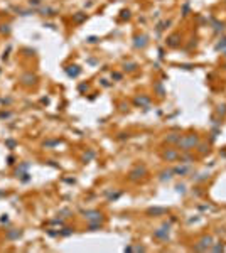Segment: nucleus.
Wrapping results in <instances>:
<instances>
[{
    "instance_id": "nucleus-1",
    "label": "nucleus",
    "mask_w": 226,
    "mask_h": 253,
    "mask_svg": "<svg viewBox=\"0 0 226 253\" xmlns=\"http://www.w3.org/2000/svg\"><path fill=\"white\" fill-rule=\"evenodd\" d=\"M197 144H199V137L196 133H187V135H182V137H181L177 147L182 150V152H189L191 149H196Z\"/></svg>"
},
{
    "instance_id": "nucleus-2",
    "label": "nucleus",
    "mask_w": 226,
    "mask_h": 253,
    "mask_svg": "<svg viewBox=\"0 0 226 253\" xmlns=\"http://www.w3.org/2000/svg\"><path fill=\"white\" fill-rule=\"evenodd\" d=\"M169 231H170V224L165 223V224H162L160 228H157V230L154 231V238L162 240V241H167L169 240Z\"/></svg>"
},
{
    "instance_id": "nucleus-3",
    "label": "nucleus",
    "mask_w": 226,
    "mask_h": 253,
    "mask_svg": "<svg viewBox=\"0 0 226 253\" xmlns=\"http://www.w3.org/2000/svg\"><path fill=\"white\" fill-rule=\"evenodd\" d=\"M211 245H213V236H203L197 241V245L194 246V250L196 252H204V250L211 248Z\"/></svg>"
},
{
    "instance_id": "nucleus-4",
    "label": "nucleus",
    "mask_w": 226,
    "mask_h": 253,
    "mask_svg": "<svg viewBox=\"0 0 226 253\" xmlns=\"http://www.w3.org/2000/svg\"><path fill=\"white\" fill-rule=\"evenodd\" d=\"M176 176H189L192 174V164H181L172 169Z\"/></svg>"
},
{
    "instance_id": "nucleus-5",
    "label": "nucleus",
    "mask_w": 226,
    "mask_h": 253,
    "mask_svg": "<svg viewBox=\"0 0 226 253\" xmlns=\"http://www.w3.org/2000/svg\"><path fill=\"white\" fill-rule=\"evenodd\" d=\"M145 174H147V169H145L143 165H137L135 169H132V171H130V174H128V176H130L132 181H140V179H142Z\"/></svg>"
},
{
    "instance_id": "nucleus-6",
    "label": "nucleus",
    "mask_w": 226,
    "mask_h": 253,
    "mask_svg": "<svg viewBox=\"0 0 226 253\" xmlns=\"http://www.w3.org/2000/svg\"><path fill=\"white\" fill-rule=\"evenodd\" d=\"M83 216L86 218L89 223H93V221L101 223L103 221V214H101L100 211H83Z\"/></svg>"
},
{
    "instance_id": "nucleus-7",
    "label": "nucleus",
    "mask_w": 226,
    "mask_h": 253,
    "mask_svg": "<svg viewBox=\"0 0 226 253\" xmlns=\"http://www.w3.org/2000/svg\"><path fill=\"white\" fill-rule=\"evenodd\" d=\"M147 44H148V37L145 34H140V36L133 37V46L137 47V49H143Z\"/></svg>"
},
{
    "instance_id": "nucleus-8",
    "label": "nucleus",
    "mask_w": 226,
    "mask_h": 253,
    "mask_svg": "<svg viewBox=\"0 0 226 253\" xmlns=\"http://www.w3.org/2000/svg\"><path fill=\"white\" fill-rule=\"evenodd\" d=\"M162 159L167 160V162H172V160H177L179 159V152L176 149H167L162 152Z\"/></svg>"
},
{
    "instance_id": "nucleus-9",
    "label": "nucleus",
    "mask_w": 226,
    "mask_h": 253,
    "mask_svg": "<svg viewBox=\"0 0 226 253\" xmlns=\"http://www.w3.org/2000/svg\"><path fill=\"white\" fill-rule=\"evenodd\" d=\"M147 214L148 216H164V214H167V209L165 208H148L147 209Z\"/></svg>"
},
{
    "instance_id": "nucleus-10",
    "label": "nucleus",
    "mask_w": 226,
    "mask_h": 253,
    "mask_svg": "<svg viewBox=\"0 0 226 253\" xmlns=\"http://www.w3.org/2000/svg\"><path fill=\"white\" fill-rule=\"evenodd\" d=\"M181 44V34H170L167 37V46L169 47H177Z\"/></svg>"
},
{
    "instance_id": "nucleus-11",
    "label": "nucleus",
    "mask_w": 226,
    "mask_h": 253,
    "mask_svg": "<svg viewBox=\"0 0 226 253\" xmlns=\"http://www.w3.org/2000/svg\"><path fill=\"white\" fill-rule=\"evenodd\" d=\"M133 103L137 105V106H148L150 105V98L145 96V95H140V96H137V98L133 100Z\"/></svg>"
},
{
    "instance_id": "nucleus-12",
    "label": "nucleus",
    "mask_w": 226,
    "mask_h": 253,
    "mask_svg": "<svg viewBox=\"0 0 226 253\" xmlns=\"http://www.w3.org/2000/svg\"><path fill=\"white\" fill-rule=\"evenodd\" d=\"M36 74H31V73H27V74H22V78H20V81L24 83V84H34L36 83Z\"/></svg>"
},
{
    "instance_id": "nucleus-13",
    "label": "nucleus",
    "mask_w": 226,
    "mask_h": 253,
    "mask_svg": "<svg viewBox=\"0 0 226 253\" xmlns=\"http://www.w3.org/2000/svg\"><path fill=\"white\" fill-rule=\"evenodd\" d=\"M66 73H68V76H71V78H76L81 73V67L79 66H76V64H73V66H68L66 67Z\"/></svg>"
},
{
    "instance_id": "nucleus-14",
    "label": "nucleus",
    "mask_w": 226,
    "mask_h": 253,
    "mask_svg": "<svg viewBox=\"0 0 226 253\" xmlns=\"http://www.w3.org/2000/svg\"><path fill=\"white\" fill-rule=\"evenodd\" d=\"M177 160H181V164H192V162H194V157H192L189 152H184L182 155H179Z\"/></svg>"
},
{
    "instance_id": "nucleus-15",
    "label": "nucleus",
    "mask_w": 226,
    "mask_h": 253,
    "mask_svg": "<svg viewBox=\"0 0 226 253\" xmlns=\"http://www.w3.org/2000/svg\"><path fill=\"white\" fill-rule=\"evenodd\" d=\"M181 137H182L181 133H169L167 137H165V142H167V144L177 145V144H179V140H181Z\"/></svg>"
},
{
    "instance_id": "nucleus-16",
    "label": "nucleus",
    "mask_w": 226,
    "mask_h": 253,
    "mask_svg": "<svg viewBox=\"0 0 226 253\" xmlns=\"http://www.w3.org/2000/svg\"><path fill=\"white\" fill-rule=\"evenodd\" d=\"M225 27H226L225 22H219V21H216V19H213V29H214L216 34L223 32V31H225Z\"/></svg>"
},
{
    "instance_id": "nucleus-17",
    "label": "nucleus",
    "mask_w": 226,
    "mask_h": 253,
    "mask_svg": "<svg viewBox=\"0 0 226 253\" xmlns=\"http://www.w3.org/2000/svg\"><path fill=\"white\" fill-rule=\"evenodd\" d=\"M172 176H174V171L172 169H167V171H162L160 172V176H159V179H160V181H170V179H172Z\"/></svg>"
},
{
    "instance_id": "nucleus-18",
    "label": "nucleus",
    "mask_w": 226,
    "mask_h": 253,
    "mask_svg": "<svg viewBox=\"0 0 226 253\" xmlns=\"http://www.w3.org/2000/svg\"><path fill=\"white\" fill-rule=\"evenodd\" d=\"M196 149H197V152H199V155H206V154H208V152H209V145H208V144H204V142H199V144H197V147H196Z\"/></svg>"
},
{
    "instance_id": "nucleus-19",
    "label": "nucleus",
    "mask_w": 226,
    "mask_h": 253,
    "mask_svg": "<svg viewBox=\"0 0 226 253\" xmlns=\"http://www.w3.org/2000/svg\"><path fill=\"white\" fill-rule=\"evenodd\" d=\"M19 236H22L20 230H10V231L7 233V240H17Z\"/></svg>"
},
{
    "instance_id": "nucleus-20",
    "label": "nucleus",
    "mask_w": 226,
    "mask_h": 253,
    "mask_svg": "<svg viewBox=\"0 0 226 253\" xmlns=\"http://www.w3.org/2000/svg\"><path fill=\"white\" fill-rule=\"evenodd\" d=\"M73 21L76 22V24H81V22L86 21V14H84V12H78V14H74V15H73Z\"/></svg>"
},
{
    "instance_id": "nucleus-21",
    "label": "nucleus",
    "mask_w": 226,
    "mask_h": 253,
    "mask_svg": "<svg viewBox=\"0 0 226 253\" xmlns=\"http://www.w3.org/2000/svg\"><path fill=\"white\" fill-rule=\"evenodd\" d=\"M39 12H41L42 15H54V14H58V10H56V9H51V7H44V9H41Z\"/></svg>"
},
{
    "instance_id": "nucleus-22",
    "label": "nucleus",
    "mask_w": 226,
    "mask_h": 253,
    "mask_svg": "<svg viewBox=\"0 0 226 253\" xmlns=\"http://www.w3.org/2000/svg\"><path fill=\"white\" fill-rule=\"evenodd\" d=\"M137 62H125V64H123V69H125V71H128V73H132V71H135V69H137Z\"/></svg>"
},
{
    "instance_id": "nucleus-23",
    "label": "nucleus",
    "mask_w": 226,
    "mask_h": 253,
    "mask_svg": "<svg viewBox=\"0 0 226 253\" xmlns=\"http://www.w3.org/2000/svg\"><path fill=\"white\" fill-rule=\"evenodd\" d=\"M154 88H155V91H157V95L162 98L164 95H165V89H164V86H162V83H155L154 84Z\"/></svg>"
},
{
    "instance_id": "nucleus-24",
    "label": "nucleus",
    "mask_w": 226,
    "mask_h": 253,
    "mask_svg": "<svg viewBox=\"0 0 226 253\" xmlns=\"http://www.w3.org/2000/svg\"><path fill=\"white\" fill-rule=\"evenodd\" d=\"M216 51H225L226 49V37H223V39H219V42L214 46Z\"/></svg>"
},
{
    "instance_id": "nucleus-25",
    "label": "nucleus",
    "mask_w": 226,
    "mask_h": 253,
    "mask_svg": "<svg viewBox=\"0 0 226 253\" xmlns=\"http://www.w3.org/2000/svg\"><path fill=\"white\" fill-rule=\"evenodd\" d=\"M209 177V172H203V174H199L197 177H192L194 179V182H203V181H206Z\"/></svg>"
},
{
    "instance_id": "nucleus-26",
    "label": "nucleus",
    "mask_w": 226,
    "mask_h": 253,
    "mask_svg": "<svg viewBox=\"0 0 226 253\" xmlns=\"http://www.w3.org/2000/svg\"><path fill=\"white\" fill-rule=\"evenodd\" d=\"M216 113L219 117H226V105H218L216 106Z\"/></svg>"
},
{
    "instance_id": "nucleus-27",
    "label": "nucleus",
    "mask_w": 226,
    "mask_h": 253,
    "mask_svg": "<svg viewBox=\"0 0 226 253\" xmlns=\"http://www.w3.org/2000/svg\"><path fill=\"white\" fill-rule=\"evenodd\" d=\"M71 233H73V228H63V230L59 231V235H61V236H69Z\"/></svg>"
},
{
    "instance_id": "nucleus-28",
    "label": "nucleus",
    "mask_w": 226,
    "mask_h": 253,
    "mask_svg": "<svg viewBox=\"0 0 226 253\" xmlns=\"http://www.w3.org/2000/svg\"><path fill=\"white\" fill-rule=\"evenodd\" d=\"M89 230H91V231H96V230H101V224H100L98 221L89 223Z\"/></svg>"
},
{
    "instance_id": "nucleus-29",
    "label": "nucleus",
    "mask_w": 226,
    "mask_h": 253,
    "mask_svg": "<svg viewBox=\"0 0 226 253\" xmlns=\"http://www.w3.org/2000/svg\"><path fill=\"white\" fill-rule=\"evenodd\" d=\"M170 26V21H165V22H162V24H159V27H157V31L160 32V31H164L165 27H169Z\"/></svg>"
},
{
    "instance_id": "nucleus-30",
    "label": "nucleus",
    "mask_w": 226,
    "mask_h": 253,
    "mask_svg": "<svg viewBox=\"0 0 226 253\" xmlns=\"http://www.w3.org/2000/svg\"><path fill=\"white\" fill-rule=\"evenodd\" d=\"M176 191L181 192V194H184V192H186V186H184V184H177V186H176Z\"/></svg>"
},
{
    "instance_id": "nucleus-31",
    "label": "nucleus",
    "mask_w": 226,
    "mask_h": 253,
    "mask_svg": "<svg viewBox=\"0 0 226 253\" xmlns=\"http://www.w3.org/2000/svg\"><path fill=\"white\" fill-rule=\"evenodd\" d=\"M93 157H95V152H93V150H89L88 154L84 155V162H88V160H91Z\"/></svg>"
},
{
    "instance_id": "nucleus-32",
    "label": "nucleus",
    "mask_w": 226,
    "mask_h": 253,
    "mask_svg": "<svg viewBox=\"0 0 226 253\" xmlns=\"http://www.w3.org/2000/svg\"><path fill=\"white\" fill-rule=\"evenodd\" d=\"M121 19H130V10H121Z\"/></svg>"
},
{
    "instance_id": "nucleus-33",
    "label": "nucleus",
    "mask_w": 226,
    "mask_h": 253,
    "mask_svg": "<svg viewBox=\"0 0 226 253\" xmlns=\"http://www.w3.org/2000/svg\"><path fill=\"white\" fill-rule=\"evenodd\" d=\"M59 144V140H51V142H46V147H54V145H58Z\"/></svg>"
},
{
    "instance_id": "nucleus-34",
    "label": "nucleus",
    "mask_w": 226,
    "mask_h": 253,
    "mask_svg": "<svg viewBox=\"0 0 226 253\" xmlns=\"http://www.w3.org/2000/svg\"><path fill=\"white\" fill-rule=\"evenodd\" d=\"M187 14H189V5L186 4V5H184V9H182V15H187Z\"/></svg>"
},
{
    "instance_id": "nucleus-35",
    "label": "nucleus",
    "mask_w": 226,
    "mask_h": 253,
    "mask_svg": "<svg viewBox=\"0 0 226 253\" xmlns=\"http://www.w3.org/2000/svg\"><path fill=\"white\" fill-rule=\"evenodd\" d=\"M88 42H91V44H95V42H98V37H95V36L88 37Z\"/></svg>"
},
{
    "instance_id": "nucleus-36",
    "label": "nucleus",
    "mask_w": 226,
    "mask_h": 253,
    "mask_svg": "<svg viewBox=\"0 0 226 253\" xmlns=\"http://www.w3.org/2000/svg\"><path fill=\"white\" fill-rule=\"evenodd\" d=\"M111 78H113V79H121V74H120V73H113Z\"/></svg>"
},
{
    "instance_id": "nucleus-37",
    "label": "nucleus",
    "mask_w": 226,
    "mask_h": 253,
    "mask_svg": "<svg viewBox=\"0 0 226 253\" xmlns=\"http://www.w3.org/2000/svg\"><path fill=\"white\" fill-rule=\"evenodd\" d=\"M213 250H214V252H221V250H223V245H216V246H213Z\"/></svg>"
},
{
    "instance_id": "nucleus-38",
    "label": "nucleus",
    "mask_w": 226,
    "mask_h": 253,
    "mask_svg": "<svg viewBox=\"0 0 226 253\" xmlns=\"http://www.w3.org/2000/svg\"><path fill=\"white\" fill-rule=\"evenodd\" d=\"M5 144L9 145V147H15V142H14V140H7Z\"/></svg>"
},
{
    "instance_id": "nucleus-39",
    "label": "nucleus",
    "mask_w": 226,
    "mask_h": 253,
    "mask_svg": "<svg viewBox=\"0 0 226 253\" xmlns=\"http://www.w3.org/2000/svg\"><path fill=\"white\" fill-rule=\"evenodd\" d=\"M0 221H2V223H7V221H9V216H7V214H4V216L0 218Z\"/></svg>"
},
{
    "instance_id": "nucleus-40",
    "label": "nucleus",
    "mask_w": 226,
    "mask_h": 253,
    "mask_svg": "<svg viewBox=\"0 0 226 253\" xmlns=\"http://www.w3.org/2000/svg\"><path fill=\"white\" fill-rule=\"evenodd\" d=\"M41 4V0H31V5H39Z\"/></svg>"
},
{
    "instance_id": "nucleus-41",
    "label": "nucleus",
    "mask_w": 226,
    "mask_h": 253,
    "mask_svg": "<svg viewBox=\"0 0 226 253\" xmlns=\"http://www.w3.org/2000/svg\"><path fill=\"white\" fill-rule=\"evenodd\" d=\"M84 89H88V84H81L79 86V91H84Z\"/></svg>"
},
{
    "instance_id": "nucleus-42",
    "label": "nucleus",
    "mask_w": 226,
    "mask_h": 253,
    "mask_svg": "<svg viewBox=\"0 0 226 253\" xmlns=\"http://www.w3.org/2000/svg\"><path fill=\"white\" fill-rule=\"evenodd\" d=\"M133 250H137V252H145V248L143 246H137V248H133Z\"/></svg>"
},
{
    "instance_id": "nucleus-43",
    "label": "nucleus",
    "mask_w": 226,
    "mask_h": 253,
    "mask_svg": "<svg viewBox=\"0 0 226 253\" xmlns=\"http://www.w3.org/2000/svg\"><path fill=\"white\" fill-rule=\"evenodd\" d=\"M2 194H4V191H0V196H2Z\"/></svg>"
},
{
    "instance_id": "nucleus-44",
    "label": "nucleus",
    "mask_w": 226,
    "mask_h": 253,
    "mask_svg": "<svg viewBox=\"0 0 226 253\" xmlns=\"http://www.w3.org/2000/svg\"><path fill=\"white\" fill-rule=\"evenodd\" d=\"M225 57H226V49H225Z\"/></svg>"
},
{
    "instance_id": "nucleus-45",
    "label": "nucleus",
    "mask_w": 226,
    "mask_h": 253,
    "mask_svg": "<svg viewBox=\"0 0 226 253\" xmlns=\"http://www.w3.org/2000/svg\"><path fill=\"white\" fill-rule=\"evenodd\" d=\"M225 67H226V64H225Z\"/></svg>"
}]
</instances>
